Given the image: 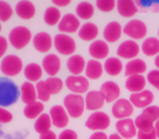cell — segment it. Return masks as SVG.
Segmentation results:
<instances>
[{"label": "cell", "mask_w": 159, "mask_h": 139, "mask_svg": "<svg viewBox=\"0 0 159 139\" xmlns=\"http://www.w3.org/2000/svg\"><path fill=\"white\" fill-rule=\"evenodd\" d=\"M108 139H123V138H122V137L117 132V134H111Z\"/></svg>", "instance_id": "cell-52"}, {"label": "cell", "mask_w": 159, "mask_h": 139, "mask_svg": "<svg viewBox=\"0 0 159 139\" xmlns=\"http://www.w3.org/2000/svg\"><path fill=\"white\" fill-rule=\"evenodd\" d=\"M137 139H157V135L155 129L150 132H137Z\"/></svg>", "instance_id": "cell-46"}, {"label": "cell", "mask_w": 159, "mask_h": 139, "mask_svg": "<svg viewBox=\"0 0 159 139\" xmlns=\"http://www.w3.org/2000/svg\"><path fill=\"white\" fill-rule=\"evenodd\" d=\"M51 123L57 128H66L69 124V114L64 106H53L49 111Z\"/></svg>", "instance_id": "cell-12"}, {"label": "cell", "mask_w": 159, "mask_h": 139, "mask_svg": "<svg viewBox=\"0 0 159 139\" xmlns=\"http://www.w3.org/2000/svg\"><path fill=\"white\" fill-rule=\"evenodd\" d=\"M100 93L104 95L105 100L108 103L111 102H116L118 99H120V95H121V89H120L119 85L117 83L112 82V80H108L105 82L100 87Z\"/></svg>", "instance_id": "cell-18"}, {"label": "cell", "mask_w": 159, "mask_h": 139, "mask_svg": "<svg viewBox=\"0 0 159 139\" xmlns=\"http://www.w3.org/2000/svg\"><path fill=\"white\" fill-rule=\"evenodd\" d=\"M116 6H117V2L115 0H97L96 1V7L102 12H111Z\"/></svg>", "instance_id": "cell-41"}, {"label": "cell", "mask_w": 159, "mask_h": 139, "mask_svg": "<svg viewBox=\"0 0 159 139\" xmlns=\"http://www.w3.org/2000/svg\"><path fill=\"white\" fill-rule=\"evenodd\" d=\"M44 110H45V106L43 102L40 101H34L32 103H29L25 106L24 108V115L26 119H37L39 117L40 115L44 113Z\"/></svg>", "instance_id": "cell-32"}, {"label": "cell", "mask_w": 159, "mask_h": 139, "mask_svg": "<svg viewBox=\"0 0 159 139\" xmlns=\"http://www.w3.org/2000/svg\"><path fill=\"white\" fill-rule=\"evenodd\" d=\"M117 10L122 18H132L137 13L139 8L133 0H119L117 2Z\"/></svg>", "instance_id": "cell-25"}, {"label": "cell", "mask_w": 159, "mask_h": 139, "mask_svg": "<svg viewBox=\"0 0 159 139\" xmlns=\"http://www.w3.org/2000/svg\"><path fill=\"white\" fill-rule=\"evenodd\" d=\"M85 125L89 129L94 132H102L110 126V117L102 111H96L89 115Z\"/></svg>", "instance_id": "cell-6"}, {"label": "cell", "mask_w": 159, "mask_h": 139, "mask_svg": "<svg viewBox=\"0 0 159 139\" xmlns=\"http://www.w3.org/2000/svg\"><path fill=\"white\" fill-rule=\"evenodd\" d=\"M105 97L100 91L92 90L89 91L86 93V97H85V108L89 111H99L102 106H105Z\"/></svg>", "instance_id": "cell-16"}, {"label": "cell", "mask_w": 159, "mask_h": 139, "mask_svg": "<svg viewBox=\"0 0 159 139\" xmlns=\"http://www.w3.org/2000/svg\"><path fill=\"white\" fill-rule=\"evenodd\" d=\"M89 55L94 60H102L106 59L109 54V46L105 40L97 39L94 40L89 48Z\"/></svg>", "instance_id": "cell-20"}, {"label": "cell", "mask_w": 159, "mask_h": 139, "mask_svg": "<svg viewBox=\"0 0 159 139\" xmlns=\"http://www.w3.org/2000/svg\"><path fill=\"white\" fill-rule=\"evenodd\" d=\"M63 106L68 112L69 116L73 119L81 117L85 110V99L81 95L70 93L63 99Z\"/></svg>", "instance_id": "cell-2"}, {"label": "cell", "mask_w": 159, "mask_h": 139, "mask_svg": "<svg viewBox=\"0 0 159 139\" xmlns=\"http://www.w3.org/2000/svg\"><path fill=\"white\" fill-rule=\"evenodd\" d=\"M1 28H2V27H1V23H0V32H1Z\"/></svg>", "instance_id": "cell-54"}, {"label": "cell", "mask_w": 159, "mask_h": 139, "mask_svg": "<svg viewBox=\"0 0 159 139\" xmlns=\"http://www.w3.org/2000/svg\"><path fill=\"white\" fill-rule=\"evenodd\" d=\"M32 40V33L25 26H16L9 34V44L16 49H23Z\"/></svg>", "instance_id": "cell-4"}, {"label": "cell", "mask_w": 159, "mask_h": 139, "mask_svg": "<svg viewBox=\"0 0 159 139\" xmlns=\"http://www.w3.org/2000/svg\"><path fill=\"white\" fill-rule=\"evenodd\" d=\"M23 62L18 55L8 54L2 59L0 63V71L7 77H13L22 72Z\"/></svg>", "instance_id": "cell-3"}, {"label": "cell", "mask_w": 159, "mask_h": 139, "mask_svg": "<svg viewBox=\"0 0 159 139\" xmlns=\"http://www.w3.org/2000/svg\"><path fill=\"white\" fill-rule=\"evenodd\" d=\"M108 138L109 137L104 132H94L91 135V137H89V139H108Z\"/></svg>", "instance_id": "cell-48"}, {"label": "cell", "mask_w": 159, "mask_h": 139, "mask_svg": "<svg viewBox=\"0 0 159 139\" xmlns=\"http://www.w3.org/2000/svg\"><path fill=\"white\" fill-rule=\"evenodd\" d=\"M36 93H37V99L40 102H47L49 101L51 97V93L47 87L45 80H39L36 84Z\"/></svg>", "instance_id": "cell-37"}, {"label": "cell", "mask_w": 159, "mask_h": 139, "mask_svg": "<svg viewBox=\"0 0 159 139\" xmlns=\"http://www.w3.org/2000/svg\"><path fill=\"white\" fill-rule=\"evenodd\" d=\"M33 46L38 52L46 53L51 50L53 46V39L46 32L37 33L33 38Z\"/></svg>", "instance_id": "cell-15"}, {"label": "cell", "mask_w": 159, "mask_h": 139, "mask_svg": "<svg viewBox=\"0 0 159 139\" xmlns=\"http://www.w3.org/2000/svg\"><path fill=\"white\" fill-rule=\"evenodd\" d=\"M75 12H76V16L81 20H89V19L93 18L95 9H94V6L91 2L82 1L76 6Z\"/></svg>", "instance_id": "cell-33"}, {"label": "cell", "mask_w": 159, "mask_h": 139, "mask_svg": "<svg viewBox=\"0 0 159 139\" xmlns=\"http://www.w3.org/2000/svg\"><path fill=\"white\" fill-rule=\"evenodd\" d=\"M98 34H99L98 26L92 22L81 25V28L79 29V37L84 41H94L97 38Z\"/></svg>", "instance_id": "cell-23"}, {"label": "cell", "mask_w": 159, "mask_h": 139, "mask_svg": "<svg viewBox=\"0 0 159 139\" xmlns=\"http://www.w3.org/2000/svg\"><path fill=\"white\" fill-rule=\"evenodd\" d=\"M62 19L61 12L57 7H49L46 9L44 13V21L49 26H55L59 24Z\"/></svg>", "instance_id": "cell-34"}, {"label": "cell", "mask_w": 159, "mask_h": 139, "mask_svg": "<svg viewBox=\"0 0 159 139\" xmlns=\"http://www.w3.org/2000/svg\"><path fill=\"white\" fill-rule=\"evenodd\" d=\"M104 70L108 75L118 76L121 74L122 70H123V64L119 58L110 57L105 61Z\"/></svg>", "instance_id": "cell-29"}, {"label": "cell", "mask_w": 159, "mask_h": 139, "mask_svg": "<svg viewBox=\"0 0 159 139\" xmlns=\"http://www.w3.org/2000/svg\"><path fill=\"white\" fill-rule=\"evenodd\" d=\"M24 76L27 82L38 83L43 76V67L37 63H30L24 68Z\"/></svg>", "instance_id": "cell-30"}, {"label": "cell", "mask_w": 159, "mask_h": 139, "mask_svg": "<svg viewBox=\"0 0 159 139\" xmlns=\"http://www.w3.org/2000/svg\"><path fill=\"white\" fill-rule=\"evenodd\" d=\"M21 98L20 88L12 80L0 77V106H11Z\"/></svg>", "instance_id": "cell-1"}, {"label": "cell", "mask_w": 159, "mask_h": 139, "mask_svg": "<svg viewBox=\"0 0 159 139\" xmlns=\"http://www.w3.org/2000/svg\"><path fill=\"white\" fill-rule=\"evenodd\" d=\"M134 112V106L130 102V100L124 99V98H120L113 103L112 108H111V113L112 116L118 119H130V116Z\"/></svg>", "instance_id": "cell-9"}, {"label": "cell", "mask_w": 159, "mask_h": 139, "mask_svg": "<svg viewBox=\"0 0 159 139\" xmlns=\"http://www.w3.org/2000/svg\"><path fill=\"white\" fill-rule=\"evenodd\" d=\"M42 67L49 77H55L61 70V60L55 53H49L43 59Z\"/></svg>", "instance_id": "cell-14"}, {"label": "cell", "mask_w": 159, "mask_h": 139, "mask_svg": "<svg viewBox=\"0 0 159 139\" xmlns=\"http://www.w3.org/2000/svg\"><path fill=\"white\" fill-rule=\"evenodd\" d=\"M154 129L156 132V135H157V138L159 139V119L155 122V125H154Z\"/></svg>", "instance_id": "cell-51"}, {"label": "cell", "mask_w": 159, "mask_h": 139, "mask_svg": "<svg viewBox=\"0 0 159 139\" xmlns=\"http://www.w3.org/2000/svg\"><path fill=\"white\" fill-rule=\"evenodd\" d=\"M66 67L72 75H81L85 71L86 61L80 54H73L66 61Z\"/></svg>", "instance_id": "cell-22"}, {"label": "cell", "mask_w": 159, "mask_h": 139, "mask_svg": "<svg viewBox=\"0 0 159 139\" xmlns=\"http://www.w3.org/2000/svg\"><path fill=\"white\" fill-rule=\"evenodd\" d=\"M58 139H79L77 134L72 129H64L60 132Z\"/></svg>", "instance_id": "cell-45"}, {"label": "cell", "mask_w": 159, "mask_h": 139, "mask_svg": "<svg viewBox=\"0 0 159 139\" xmlns=\"http://www.w3.org/2000/svg\"><path fill=\"white\" fill-rule=\"evenodd\" d=\"M84 72L87 80H99L104 73V66L99 61L92 59L87 61Z\"/></svg>", "instance_id": "cell-27"}, {"label": "cell", "mask_w": 159, "mask_h": 139, "mask_svg": "<svg viewBox=\"0 0 159 139\" xmlns=\"http://www.w3.org/2000/svg\"><path fill=\"white\" fill-rule=\"evenodd\" d=\"M123 34L132 40L143 39L147 35V26L141 20H131L123 27Z\"/></svg>", "instance_id": "cell-7"}, {"label": "cell", "mask_w": 159, "mask_h": 139, "mask_svg": "<svg viewBox=\"0 0 159 139\" xmlns=\"http://www.w3.org/2000/svg\"><path fill=\"white\" fill-rule=\"evenodd\" d=\"M154 101V93L150 90H143L141 93H132L130 96V102L133 106L139 109H145L147 106H152Z\"/></svg>", "instance_id": "cell-17"}, {"label": "cell", "mask_w": 159, "mask_h": 139, "mask_svg": "<svg viewBox=\"0 0 159 139\" xmlns=\"http://www.w3.org/2000/svg\"><path fill=\"white\" fill-rule=\"evenodd\" d=\"M146 86V77L143 75H132L129 76L125 80V88L132 93H141L145 90Z\"/></svg>", "instance_id": "cell-26"}, {"label": "cell", "mask_w": 159, "mask_h": 139, "mask_svg": "<svg viewBox=\"0 0 159 139\" xmlns=\"http://www.w3.org/2000/svg\"><path fill=\"white\" fill-rule=\"evenodd\" d=\"M66 86L72 93L82 95L89 88V82L86 76L82 75H70L66 80Z\"/></svg>", "instance_id": "cell-8"}, {"label": "cell", "mask_w": 159, "mask_h": 139, "mask_svg": "<svg viewBox=\"0 0 159 139\" xmlns=\"http://www.w3.org/2000/svg\"><path fill=\"white\" fill-rule=\"evenodd\" d=\"M147 70V65H146L145 61L142 59H133L126 63L125 68H124V73L128 76L132 75H143Z\"/></svg>", "instance_id": "cell-24"}, {"label": "cell", "mask_w": 159, "mask_h": 139, "mask_svg": "<svg viewBox=\"0 0 159 139\" xmlns=\"http://www.w3.org/2000/svg\"><path fill=\"white\" fill-rule=\"evenodd\" d=\"M53 47L62 55H73L76 50L75 40L66 34H58L53 38Z\"/></svg>", "instance_id": "cell-5"}, {"label": "cell", "mask_w": 159, "mask_h": 139, "mask_svg": "<svg viewBox=\"0 0 159 139\" xmlns=\"http://www.w3.org/2000/svg\"><path fill=\"white\" fill-rule=\"evenodd\" d=\"M116 129L123 139H132L137 135V128L132 119H118L116 123Z\"/></svg>", "instance_id": "cell-13"}, {"label": "cell", "mask_w": 159, "mask_h": 139, "mask_svg": "<svg viewBox=\"0 0 159 139\" xmlns=\"http://www.w3.org/2000/svg\"><path fill=\"white\" fill-rule=\"evenodd\" d=\"M20 93H21V99H22V101L25 104L32 103V102L36 101V99H37L36 86H34V84L31 82L23 83L20 88Z\"/></svg>", "instance_id": "cell-28"}, {"label": "cell", "mask_w": 159, "mask_h": 139, "mask_svg": "<svg viewBox=\"0 0 159 139\" xmlns=\"http://www.w3.org/2000/svg\"><path fill=\"white\" fill-rule=\"evenodd\" d=\"M122 33H123V28H122L121 24L119 22L112 21V22L108 23L106 25V27H105L104 39L106 42L115 44V42H117L121 38Z\"/></svg>", "instance_id": "cell-19"}, {"label": "cell", "mask_w": 159, "mask_h": 139, "mask_svg": "<svg viewBox=\"0 0 159 139\" xmlns=\"http://www.w3.org/2000/svg\"><path fill=\"white\" fill-rule=\"evenodd\" d=\"M139 51H141V48H139V44L135 40L128 39L120 44V46L117 49V54L121 59L133 60L136 59Z\"/></svg>", "instance_id": "cell-10"}, {"label": "cell", "mask_w": 159, "mask_h": 139, "mask_svg": "<svg viewBox=\"0 0 159 139\" xmlns=\"http://www.w3.org/2000/svg\"><path fill=\"white\" fill-rule=\"evenodd\" d=\"M142 114L147 116L148 119H150L152 122H156L157 119H159V106H147V108H145L143 110Z\"/></svg>", "instance_id": "cell-42"}, {"label": "cell", "mask_w": 159, "mask_h": 139, "mask_svg": "<svg viewBox=\"0 0 159 139\" xmlns=\"http://www.w3.org/2000/svg\"><path fill=\"white\" fill-rule=\"evenodd\" d=\"M146 80L152 85V87L159 88V70H152L148 72Z\"/></svg>", "instance_id": "cell-43"}, {"label": "cell", "mask_w": 159, "mask_h": 139, "mask_svg": "<svg viewBox=\"0 0 159 139\" xmlns=\"http://www.w3.org/2000/svg\"><path fill=\"white\" fill-rule=\"evenodd\" d=\"M58 28H59L61 34H73L77 32L81 28V23H80V19L76 16V14L73 13H66L62 16L61 21L58 24Z\"/></svg>", "instance_id": "cell-11"}, {"label": "cell", "mask_w": 159, "mask_h": 139, "mask_svg": "<svg viewBox=\"0 0 159 139\" xmlns=\"http://www.w3.org/2000/svg\"><path fill=\"white\" fill-rule=\"evenodd\" d=\"M16 15L22 20H31L36 13V8L33 2L29 0H21L16 6Z\"/></svg>", "instance_id": "cell-21"}, {"label": "cell", "mask_w": 159, "mask_h": 139, "mask_svg": "<svg viewBox=\"0 0 159 139\" xmlns=\"http://www.w3.org/2000/svg\"><path fill=\"white\" fill-rule=\"evenodd\" d=\"M45 83H46V85H47V87H48L49 91H50L51 96L59 93L60 91L62 90V88H63V82L61 80V78L56 77V76L55 77L47 78V80H45Z\"/></svg>", "instance_id": "cell-38"}, {"label": "cell", "mask_w": 159, "mask_h": 139, "mask_svg": "<svg viewBox=\"0 0 159 139\" xmlns=\"http://www.w3.org/2000/svg\"><path fill=\"white\" fill-rule=\"evenodd\" d=\"M52 3L56 7H66L71 3V0H52Z\"/></svg>", "instance_id": "cell-50"}, {"label": "cell", "mask_w": 159, "mask_h": 139, "mask_svg": "<svg viewBox=\"0 0 159 139\" xmlns=\"http://www.w3.org/2000/svg\"><path fill=\"white\" fill-rule=\"evenodd\" d=\"M135 126L137 128V132H150L154 129L155 122H152L150 119L145 116L144 114H139L134 121Z\"/></svg>", "instance_id": "cell-36"}, {"label": "cell", "mask_w": 159, "mask_h": 139, "mask_svg": "<svg viewBox=\"0 0 159 139\" xmlns=\"http://www.w3.org/2000/svg\"><path fill=\"white\" fill-rule=\"evenodd\" d=\"M8 39L3 36H0V58L3 57L8 50Z\"/></svg>", "instance_id": "cell-47"}, {"label": "cell", "mask_w": 159, "mask_h": 139, "mask_svg": "<svg viewBox=\"0 0 159 139\" xmlns=\"http://www.w3.org/2000/svg\"><path fill=\"white\" fill-rule=\"evenodd\" d=\"M158 90H159V88H158Z\"/></svg>", "instance_id": "cell-56"}, {"label": "cell", "mask_w": 159, "mask_h": 139, "mask_svg": "<svg viewBox=\"0 0 159 139\" xmlns=\"http://www.w3.org/2000/svg\"><path fill=\"white\" fill-rule=\"evenodd\" d=\"M158 37H159V29H158Z\"/></svg>", "instance_id": "cell-55"}, {"label": "cell", "mask_w": 159, "mask_h": 139, "mask_svg": "<svg viewBox=\"0 0 159 139\" xmlns=\"http://www.w3.org/2000/svg\"><path fill=\"white\" fill-rule=\"evenodd\" d=\"M155 65H156L157 70H159V54L156 55V58H155Z\"/></svg>", "instance_id": "cell-53"}, {"label": "cell", "mask_w": 159, "mask_h": 139, "mask_svg": "<svg viewBox=\"0 0 159 139\" xmlns=\"http://www.w3.org/2000/svg\"><path fill=\"white\" fill-rule=\"evenodd\" d=\"M13 14L12 7L6 1L0 0V22H8Z\"/></svg>", "instance_id": "cell-40"}, {"label": "cell", "mask_w": 159, "mask_h": 139, "mask_svg": "<svg viewBox=\"0 0 159 139\" xmlns=\"http://www.w3.org/2000/svg\"><path fill=\"white\" fill-rule=\"evenodd\" d=\"M13 119V115L10 111H8L6 108L0 106V124L10 123Z\"/></svg>", "instance_id": "cell-44"}, {"label": "cell", "mask_w": 159, "mask_h": 139, "mask_svg": "<svg viewBox=\"0 0 159 139\" xmlns=\"http://www.w3.org/2000/svg\"><path fill=\"white\" fill-rule=\"evenodd\" d=\"M142 52L147 57H156L159 54V38L148 37L142 44Z\"/></svg>", "instance_id": "cell-31"}, {"label": "cell", "mask_w": 159, "mask_h": 139, "mask_svg": "<svg viewBox=\"0 0 159 139\" xmlns=\"http://www.w3.org/2000/svg\"><path fill=\"white\" fill-rule=\"evenodd\" d=\"M51 119H50V115L47 114V113H43L39 117L36 119L35 122V130L38 132L39 135L44 134V132H47L50 130L51 128Z\"/></svg>", "instance_id": "cell-35"}, {"label": "cell", "mask_w": 159, "mask_h": 139, "mask_svg": "<svg viewBox=\"0 0 159 139\" xmlns=\"http://www.w3.org/2000/svg\"><path fill=\"white\" fill-rule=\"evenodd\" d=\"M139 10L142 11H152L159 12V1H150V0H144V1H135Z\"/></svg>", "instance_id": "cell-39"}, {"label": "cell", "mask_w": 159, "mask_h": 139, "mask_svg": "<svg viewBox=\"0 0 159 139\" xmlns=\"http://www.w3.org/2000/svg\"><path fill=\"white\" fill-rule=\"evenodd\" d=\"M39 139H58V137L52 130H49V132H44V134L40 135Z\"/></svg>", "instance_id": "cell-49"}]
</instances>
